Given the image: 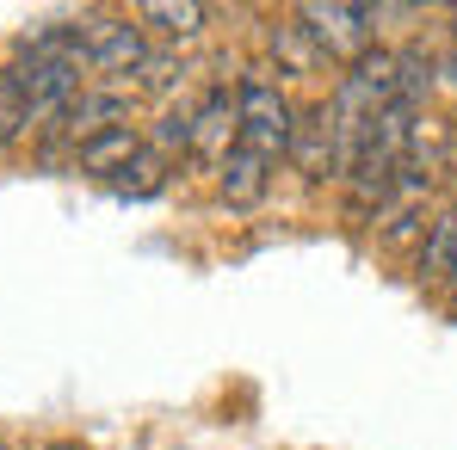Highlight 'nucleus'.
Returning a JSON list of instances; mask_svg holds the SVG:
<instances>
[{
  "mask_svg": "<svg viewBox=\"0 0 457 450\" xmlns=\"http://www.w3.org/2000/svg\"><path fill=\"white\" fill-rule=\"evenodd\" d=\"M291 136H297L291 99L272 80H247L235 93V149L260 154V160H278V154H291Z\"/></svg>",
  "mask_w": 457,
  "mask_h": 450,
  "instance_id": "f257e3e1",
  "label": "nucleus"
},
{
  "mask_svg": "<svg viewBox=\"0 0 457 450\" xmlns=\"http://www.w3.org/2000/svg\"><path fill=\"white\" fill-rule=\"evenodd\" d=\"M297 25L309 31V44L321 50V62H359L371 50V31H378V6H346V0H309L297 6Z\"/></svg>",
  "mask_w": 457,
  "mask_h": 450,
  "instance_id": "f03ea898",
  "label": "nucleus"
},
{
  "mask_svg": "<svg viewBox=\"0 0 457 450\" xmlns=\"http://www.w3.org/2000/svg\"><path fill=\"white\" fill-rule=\"evenodd\" d=\"M130 124V93H118V86H80L75 105L56 118V136L80 149V143H93V136H105V130H124Z\"/></svg>",
  "mask_w": 457,
  "mask_h": 450,
  "instance_id": "7ed1b4c3",
  "label": "nucleus"
},
{
  "mask_svg": "<svg viewBox=\"0 0 457 450\" xmlns=\"http://www.w3.org/2000/svg\"><path fill=\"white\" fill-rule=\"evenodd\" d=\"M80 31H87V69H99V75H137L149 56L143 25H130V19H80Z\"/></svg>",
  "mask_w": 457,
  "mask_h": 450,
  "instance_id": "20e7f679",
  "label": "nucleus"
},
{
  "mask_svg": "<svg viewBox=\"0 0 457 450\" xmlns=\"http://www.w3.org/2000/svg\"><path fill=\"white\" fill-rule=\"evenodd\" d=\"M31 130H44V111H37L31 86H25V69L6 62V69H0V143H19V136H31Z\"/></svg>",
  "mask_w": 457,
  "mask_h": 450,
  "instance_id": "39448f33",
  "label": "nucleus"
},
{
  "mask_svg": "<svg viewBox=\"0 0 457 450\" xmlns=\"http://www.w3.org/2000/svg\"><path fill=\"white\" fill-rule=\"evenodd\" d=\"M266 179H272V160H260V154H247V149H228L217 160V185H223L228 204H260Z\"/></svg>",
  "mask_w": 457,
  "mask_h": 450,
  "instance_id": "423d86ee",
  "label": "nucleus"
},
{
  "mask_svg": "<svg viewBox=\"0 0 457 450\" xmlns=\"http://www.w3.org/2000/svg\"><path fill=\"white\" fill-rule=\"evenodd\" d=\"M137 154H143V136L124 124V130H105V136L80 143V149H75V167H80V173H105V179H112V173H118V167H130Z\"/></svg>",
  "mask_w": 457,
  "mask_h": 450,
  "instance_id": "0eeeda50",
  "label": "nucleus"
},
{
  "mask_svg": "<svg viewBox=\"0 0 457 450\" xmlns=\"http://www.w3.org/2000/svg\"><path fill=\"white\" fill-rule=\"evenodd\" d=\"M192 149L217 154V160L235 149V105H228V93H211V99L192 111Z\"/></svg>",
  "mask_w": 457,
  "mask_h": 450,
  "instance_id": "6e6552de",
  "label": "nucleus"
},
{
  "mask_svg": "<svg viewBox=\"0 0 457 450\" xmlns=\"http://www.w3.org/2000/svg\"><path fill=\"white\" fill-rule=\"evenodd\" d=\"M420 278H427V284H457V210H445L439 223L427 228V247H420Z\"/></svg>",
  "mask_w": 457,
  "mask_h": 450,
  "instance_id": "1a4fd4ad",
  "label": "nucleus"
},
{
  "mask_svg": "<svg viewBox=\"0 0 457 450\" xmlns=\"http://www.w3.org/2000/svg\"><path fill=\"white\" fill-rule=\"evenodd\" d=\"M433 75H439V69H433V56H427L420 44L395 50V93H402V99H408L414 111L427 105V93H433Z\"/></svg>",
  "mask_w": 457,
  "mask_h": 450,
  "instance_id": "9d476101",
  "label": "nucleus"
},
{
  "mask_svg": "<svg viewBox=\"0 0 457 450\" xmlns=\"http://www.w3.org/2000/svg\"><path fill=\"white\" fill-rule=\"evenodd\" d=\"M272 50L291 62V75H315V69H321V50L309 44L303 25H272Z\"/></svg>",
  "mask_w": 457,
  "mask_h": 450,
  "instance_id": "9b49d317",
  "label": "nucleus"
},
{
  "mask_svg": "<svg viewBox=\"0 0 457 450\" xmlns=\"http://www.w3.org/2000/svg\"><path fill=\"white\" fill-rule=\"evenodd\" d=\"M143 19H149L161 37H192L204 25V6H167V0H154V6H143Z\"/></svg>",
  "mask_w": 457,
  "mask_h": 450,
  "instance_id": "f8f14e48",
  "label": "nucleus"
},
{
  "mask_svg": "<svg viewBox=\"0 0 457 450\" xmlns=\"http://www.w3.org/2000/svg\"><path fill=\"white\" fill-rule=\"evenodd\" d=\"M445 75L457 80V12H452V50H445Z\"/></svg>",
  "mask_w": 457,
  "mask_h": 450,
  "instance_id": "ddd939ff",
  "label": "nucleus"
},
{
  "mask_svg": "<svg viewBox=\"0 0 457 450\" xmlns=\"http://www.w3.org/2000/svg\"><path fill=\"white\" fill-rule=\"evenodd\" d=\"M44 450H80V445H44Z\"/></svg>",
  "mask_w": 457,
  "mask_h": 450,
  "instance_id": "4468645a",
  "label": "nucleus"
},
{
  "mask_svg": "<svg viewBox=\"0 0 457 450\" xmlns=\"http://www.w3.org/2000/svg\"><path fill=\"white\" fill-rule=\"evenodd\" d=\"M0 450H12V445H0Z\"/></svg>",
  "mask_w": 457,
  "mask_h": 450,
  "instance_id": "2eb2a0df",
  "label": "nucleus"
}]
</instances>
